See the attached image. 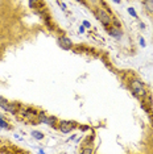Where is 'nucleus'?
<instances>
[{"mask_svg":"<svg viewBox=\"0 0 153 154\" xmlns=\"http://www.w3.org/2000/svg\"><path fill=\"white\" fill-rule=\"evenodd\" d=\"M131 88L136 96H144L145 95L144 85H142V82H140V80H133V82L131 83Z\"/></svg>","mask_w":153,"mask_h":154,"instance_id":"1","label":"nucleus"},{"mask_svg":"<svg viewBox=\"0 0 153 154\" xmlns=\"http://www.w3.org/2000/svg\"><path fill=\"white\" fill-rule=\"evenodd\" d=\"M75 127H76V122H74V121H62L60 124V131L62 133H65V134H67V133H70Z\"/></svg>","mask_w":153,"mask_h":154,"instance_id":"2","label":"nucleus"},{"mask_svg":"<svg viewBox=\"0 0 153 154\" xmlns=\"http://www.w3.org/2000/svg\"><path fill=\"white\" fill-rule=\"evenodd\" d=\"M98 19H99V21L103 24L104 26H108L110 24H111V17H110V15L107 12H104V11H99L98 12Z\"/></svg>","mask_w":153,"mask_h":154,"instance_id":"3","label":"nucleus"},{"mask_svg":"<svg viewBox=\"0 0 153 154\" xmlns=\"http://www.w3.org/2000/svg\"><path fill=\"white\" fill-rule=\"evenodd\" d=\"M58 45L65 49V50H70V49L73 48V42L70 40H69L67 37H60V40H58Z\"/></svg>","mask_w":153,"mask_h":154,"instance_id":"4","label":"nucleus"},{"mask_svg":"<svg viewBox=\"0 0 153 154\" xmlns=\"http://www.w3.org/2000/svg\"><path fill=\"white\" fill-rule=\"evenodd\" d=\"M107 32H108V34L111 37L116 38V40H120L121 36H123V33H121V30H120L119 26H111L110 29H107Z\"/></svg>","mask_w":153,"mask_h":154,"instance_id":"5","label":"nucleus"},{"mask_svg":"<svg viewBox=\"0 0 153 154\" xmlns=\"http://www.w3.org/2000/svg\"><path fill=\"white\" fill-rule=\"evenodd\" d=\"M144 5H145V8H147L148 12H153V0H145Z\"/></svg>","mask_w":153,"mask_h":154,"instance_id":"6","label":"nucleus"},{"mask_svg":"<svg viewBox=\"0 0 153 154\" xmlns=\"http://www.w3.org/2000/svg\"><path fill=\"white\" fill-rule=\"evenodd\" d=\"M32 136H33V138L38 140V141L44 138V134H42V132H38V131H33V132H32Z\"/></svg>","mask_w":153,"mask_h":154,"instance_id":"7","label":"nucleus"},{"mask_svg":"<svg viewBox=\"0 0 153 154\" xmlns=\"http://www.w3.org/2000/svg\"><path fill=\"white\" fill-rule=\"evenodd\" d=\"M46 120H48V116L44 113V112H41L40 116H38V121H40V122H45V124H46Z\"/></svg>","mask_w":153,"mask_h":154,"instance_id":"8","label":"nucleus"},{"mask_svg":"<svg viewBox=\"0 0 153 154\" xmlns=\"http://www.w3.org/2000/svg\"><path fill=\"white\" fill-rule=\"evenodd\" d=\"M0 128H3V129H8V122H7L2 116H0Z\"/></svg>","mask_w":153,"mask_h":154,"instance_id":"9","label":"nucleus"},{"mask_svg":"<svg viewBox=\"0 0 153 154\" xmlns=\"http://www.w3.org/2000/svg\"><path fill=\"white\" fill-rule=\"evenodd\" d=\"M54 122H55V117H54V116H50V117H48V120H46V124H49L50 127H54Z\"/></svg>","mask_w":153,"mask_h":154,"instance_id":"10","label":"nucleus"},{"mask_svg":"<svg viewBox=\"0 0 153 154\" xmlns=\"http://www.w3.org/2000/svg\"><path fill=\"white\" fill-rule=\"evenodd\" d=\"M127 11H128V13H130V15H131L132 17H137V13H136V11H135V9L132 8V7H130V8H128Z\"/></svg>","mask_w":153,"mask_h":154,"instance_id":"11","label":"nucleus"},{"mask_svg":"<svg viewBox=\"0 0 153 154\" xmlns=\"http://www.w3.org/2000/svg\"><path fill=\"white\" fill-rule=\"evenodd\" d=\"M82 25L85 26V28H87V29H89V28H91V24H90V23L87 21V20H85V21L82 23Z\"/></svg>","mask_w":153,"mask_h":154,"instance_id":"12","label":"nucleus"},{"mask_svg":"<svg viewBox=\"0 0 153 154\" xmlns=\"http://www.w3.org/2000/svg\"><path fill=\"white\" fill-rule=\"evenodd\" d=\"M140 45L142 48H145V41H144V38H142V37H140Z\"/></svg>","mask_w":153,"mask_h":154,"instance_id":"13","label":"nucleus"},{"mask_svg":"<svg viewBox=\"0 0 153 154\" xmlns=\"http://www.w3.org/2000/svg\"><path fill=\"white\" fill-rule=\"evenodd\" d=\"M82 153H83V154H90V153H92V150H91V149H85Z\"/></svg>","mask_w":153,"mask_h":154,"instance_id":"14","label":"nucleus"},{"mask_svg":"<svg viewBox=\"0 0 153 154\" xmlns=\"http://www.w3.org/2000/svg\"><path fill=\"white\" fill-rule=\"evenodd\" d=\"M85 29H86V28L83 25H81V26H79V33H85Z\"/></svg>","mask_w":153,"mask_h":154,"instance_id":"15","label":"nucleus"},{"mask_svg":"<svg viewBox=\"0 0 153 154\" xmlns=\"http://www.w3.org/2000/svg\"><path fill=\"white\" fill-rule=\"evenodd\" d=\"M33 3H37V0H29V5L33 7Z\"/></svg>","mask_w":153,"mask_h":154,"instance_id":"16","label":"nucleus"},{"mask_svg":"<svg viewBox=\"0 0 153 154\" xmlns=\"http://www.w3.org/2000/svg\"><path fill=\"white\" fill-rule=\"evenodd\" d=\"M61 7H62V9H64V11L66 9V4H64V3H61Z\"/></svg>","mask_w":153,"mask_h":154,"instance_id":"17","label":"nucleus"},{"mask_svg":"<svg viewBox=\"0 0 153 154\" xmlns=\"http://www.w3.org/2000/svg\"><path fill=\"white\" fill-rule=\"evenodd\" d=\"M112 2H115V3H117V4H120V3H121V0H112Z\"/></svg>","mask_w":153,"mask_h":154,"instance_id":"18","label":"nucleus"}]
</instances>
